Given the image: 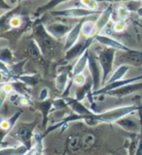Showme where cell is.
<instances>
[{"label": "cell", "instance_id": "cell-1", "mask_svg": "<svg viewBox=\"0 0 142 155\" xmlns=\"http://www.w3.org/2000/svg\"><path fill=\"white\" fill-rule=\"evenodd\" d=\"M31 38L37 43L44 56L50 54V52L56 48L57 44V39L50 34L42 22H38L34 26Z\"/></svg>", "mask_w": 142, "mask_h": 155}, {"label": "cell", "instance_id": "cell-2", "mask_svg": "<svg viewBox=\"0 0 142 155\" xmlns=\"http://www.w3.org/2000/svg\"><path fill=\"white\" fill-rule=\"evenodd\" d=\"M117 50L112 48L105 47L103 48L96 51V58L99 60L101 70H102V81L101 87L106 84L107 81L109 79V75L113 71V66L115 64V57Z\"/></svg>", "mask_w": 142, "mask_h": 155}, {"label": "cell", "instance_id": "cell-3", "mask_svg": "<svg viewBox=\"0 0 142 155\" xmlns=\"http://www.w3.org/2000/svg\"><path fill=\"white\" fill-rule=\"evenodd\" d=\"M115 63L119 65H129L130 67L142 66V51L130 50V51H118L116 53Z\"/></svg>", "mask_w": 142, "mask_h": 155}, {"label": "cell", "instance_id": "cell-4", "mask_svg": "<svg viewBox=\"0 0 142 155\" xmlns=\"http://www.w3.org/2000/svg\"><path fill=\"white\" fill-rule=\"evenodd\" d=\"M37 124V120L35 119L33 122H27V123H22L19 126L17 131H16V135L15 137L19 140V143L24 144L26 147L30 150L32 147V140L34 137V129L36 127Z\"/></svg>", "mask_w": 142, "mask_h": 155}, {"label": "cell", "instance_id": "cell-5", "mask_svg": "<svg viewBox=\"0 0 142 155\" xmlns=\"http://www.w3.org/2000/svg\"><path fill=\"white\" fill-rule=\"evenodd\" d=\"M101 12L99 11H92L87 8H69L60 11H51V14L55 17H61L67 18H84L94 15H99Z\"/></svg>", "mask_w": 142, "mask_h": 155}, {"label": "cell", "instance_id": "cell-6", "mask_svg": "<svg viewBox=\"0 0 142 155\" xmlns=\"http://www.w3.org/2000/svg\"><path fill=\"white\" fill-rule=\"evenodd\" d=\"M88 67H89L91 78L92 81V91H96L101 87L102 70L96 56H94V54H92V53H90L89 55Z\"/></svg>", "mask_w": 142, "mask_h": 155}, {"label": "cell", "instance_id": "cell-7", "mask_svg": "<svg viewBox=\"0 0 142 155\" xmlns=\"http://www.w3.org/2000/svg\"><path fill=\"white\" fill-rule=\"evenodd\" d=\"M92 42H94V38H86L85 41L75 44L71 48L65 51L64 59L66 61H72L75 58L80 57L84 53V51L90 48Z\"/></svg>", "mask_w": 142, "mask_h": 155}, {"label": "cell", "instance_id": "cell-8", "mask_svg": "<svg viewBox=\"0 0 142 155\" xmlns=\"http://www.w3.org/2000/svg\"><path fill=\"white\" fill-rule=\"evenodd\" d=\"M142 81V75L141 76H137V77H134V78H130V79H122V80H119V81H116L114 82H111V84H106L105 85L100 87L99 90L92 91V95L96 96V95L105 94L106 92H108L110 90L120 88V87L124 86L126 84H131V82H135V81Z\"/></svg>", "mask_w": 142, "mask_h": 155}, {"label": "cell", "instance_id": "cell-9", "mask_svg": "<svg viewBox=\"0 0 142 155\" xmlns=\"http://www.w3.org/2000/svg\"><path fill=\"white\" fill-rule=\"evenodd\" d=\"M142 90V81H135L131 82V84H126L124 86L120 87V88L110 90L108 92H106L105 95L112 96V97H117V98H122L129 94H133L136 91Z\"/></svg>", "mask_w": 142, "mask_h": 155}, {"label": "cell", "instance_id": "cell-10", "mask_svg": "<svg viewBox=\"0 0 142 155\" xmlns=\"http://www.w3.org/2000/svg\"><path fill=\"white\" fill-rule=\"evenodd\" d=\"M86 18H80V21L76 23L74 26L71 28V30L68 32L66 35L65 39V43H64V47H63V50L64 51H68L69 48H71L75 44L78 43V39L80 37V34L82 33V26L83 23H84Z\"/></svg>", "mask_w": 142, "mask_h": 155}, {"label": "cell", "instance_id": "cell-11", "mask_svg": "<svg viewBox=\"0 0 142 155\" xmlns=\"http://www.w3.org/2000/svg\"><path fill=\"white\" fill-rule=\"evenodd\" d=\"M95 40L96 42H99L101 46L115 48V50H117V51H130V50H131L130 48H128L126 45H124L123 43H121L120 41L116 40V39H114V38H111L110 36L96 34V35L95 36Z\"/></svg>", "mask_w": 142, "mask_h": 155}, {"label": "cell", "instance_id": "cell-12", "mask_svg": "<svg viewBox=\"0 0 142 155\" xmlns=\"http://www.w3.org/2000/svg\"><path fill=\"white\" fill-rule=\"evenodd\" d=\"M46 28L50 32V34H52L54 37L58 40V39L67 35L72 27L70 25H68V24H64L61 22H54V23L47 24Z\"/></svg>", "mask_w": 142, "mask_h": 155}, {"label": "cell", "instance_id": "cell-13", "mask_svg": "<svg viewBox=\"0 0 142 155\" xmlns=\"http://www.w3.org/2000/svg\"><path fill=\"white\" fill-rule=\"evenodd\" d=\"M115 123L130 133H140L141 124H139L135 119L130 117L129 115H126L121 119L117 120Z\"/></svg>", "mask_w": 142, "mask_h": 155}, {"label": "cell", "instance_id": "cell-14", "mask_svg": "<svg viewBox=\"0 0 142 155\" xmlns=\"http://www.w3.org/2000/svg\"><path fill=\"white\" fill-rule=\"evenodd\" d=\"M23 113V110H18L16 114H14L11 117L9 118H3L1 121V130H2V140H4L5 137L9 134V132H11L13 130V128L16 125L17 121L19 120V116L22 115V114Z\"/></svg>", "mask_w": 142, "mask_h": 155}, {"label": "cell", "instance_id": "cell-15", "mask_svg": "<svg viewBox=\"0 0 142 155\" xmlns=\"http://www.w3.org/2000/svg\"><path fill=\"white\" fill-rule=\"evenodd\" d=\"M65 100L67 102L68 107L76 114H79L82 116V115H89L92 114V113H95L94 110H90L85 105H83L81 103V101L77 100L76 98H67V97H65Z\"/></svg>", "mask_w": 142, "mask_h": 155}, {"label": "cell", "instance_id": "cell-16", "mask_svg": "<svg viewBox=\"0 0 142 155\" xmlns=\"http://www.w3.org/2000/svg\"><path fill=\"white\" fill-rule=\"evenodd\" d=\"M112 14H113V7H112L111 4L109 5V7H107L103 12H101L99 14V17L97 18V21H95L97 34H99L106 27V25L108 24L110 18L112 17Z\"/></svg>", "mask_w": 142, "mask_h": 155}, {"label": "cell", "instance_id": "cell-17", "mask_svg": "<svg viewBox=\"0 0 142 155\" xmlns=\"http://www.w3.org/2000/svg\"><path fill=\"white\" fill-rule=\"evenodd\" d=\"M89 55H90L89 50H86L84 51V53L78 58V60L75 63V65L73 67V70H72L73 76H76L78 74H82V73L85 71L86 67L88 66V62H89Z\"/></svg>", "mask_w": 142, "mask_h": 155}, {"label": "cell", "instance_id": "cell-18", "mask_svg": "<svg viewBox=\"0 0 142 155\" xmlns=\"http://www.w3.org/2000/svg\"><path fill=\"white\" fill-rule=\"evenodd\" d=\"M54 108V104H53V100H45V101H40L38 103V109L42 113L43 116V127L47 128V122H48V115L50 114V111Z\"/></svg>", "mask_w": 142, "mask_h": 155}, {"label": "cell", "instance_id": "cell-19", "mask_svg": "<svg viewBox=\"0 0 142 155\" xmlns=\"http://www.w3.org/2000/svg\"><path fill=\"white\" fill-rule=\"evenodd\" d=\"M70 1V0H50L48 3L42 5V6L38 7L36 12H35V16L36 17H39L41 16V15L45 14L46 12H51L53 9H55L56 7L60 6V5L65 3V2H68Z\"/></svg>", "mask_w": 142, "mask_h": 155}, {"label": "cell", "instance_id": "cell-20", "mask_svg": "<svg viewBox=\"0 0 142 155\" xmlns=\"http://www.w3.org/2000/svg\"><path fill=\"white\" fill-rule=\"evenodd\" d=\"M92 93V81H89L86 82L85 84H83L81 86H78V88L76 90V96L75 98L79 101L84 100L88 95H91Z\"/></svg>", "mask_w": 142, "mask_h": 155}, {"label": "cell", "instance_id": "cell-21", "mask_svg": "<svg viewBox=\"0 0 142 155\" xmlns=\"http://www.w3.org/2000/svg\"><path fill=\"white\" fill-rule=\"evenodd\" d=\"M130 66L129 65H119L118 68L113 72V74L111 75V77L108 79L106 84H111V82H114L116 81H119V80H122L123 78L125 77V75L128 73V71L130 70Z\"/></svg>", "mask_w": 142, "mask_h": 155}, {"label": "cell", "instance_id": "cell-22", "mask_svg": "<svg viewBox=\"0 0 142 155\" xmlns=\"http://www.w3.org/2000/svg\"><path fill=\"white\" fill-rule=\"evenodd\" d=\"M68 81H69V77H68V73L67 72H62L60 73L55 80V84H56V88L58 91H64L66 90L68 84Z\"/></svg>", "mask_w": 142, "mask_h": 155}, {"label": "cell", "instance_id": "cell-23", "mask_svg": "<svg viewBox=\"0 0 142 155\" xmlns=\"http://www.w3.org/2000/svg\"><path fill=\"white\" fill-rule=\"evenodd\" d=\"M82 33L86 38H95V36L97 34L95 22L85 19L82 26Z\"/></svg>", "mask_w": 142, "mask_h": 155}, {"label": "cell", "instance_id": "cell-24", "mask_svg": "<svg viewBox=\"0 0 142 155\" xmlns=\"http://www.w3.org/2000/svg\"><path fill=\"white\" fill-rule=\"evenodd\" d=\"M29 149L26 147L24 144L21 143L17 147H7V148H2L0 150V153L1 154H9V155H13V154H28Z\"/></svg>", "mask_w": 142, "mask_h": 155}, {"label": "cell", "instance_id": "cell-25", "mask_svg": "<svg viewBox=\"0 0 142 155\" xmlns=\"http://www.w3.org/2000/svg\"><path fill=\"white\" fill-rule=\"evenodd\" d=\"M27 61V59H24L23 61H21V62H18V63H13L10 66V69H11V72L13 74V77H14V80L16 79L18 80L19 77H21L23 73V66L26 64V62Z\"/></svg>", "mask_w": 142, "mask_h": 155}, {"label": "cell", "instance_id": "cell-26", "mask_svg": "<svg viewBox=\"0 0 142 155\" xmlns=\"http://www.w3.org/2000/svg\"><path fill=\"white\" fill-rule=\"evenodd\" d=\"M0 58H1V62L6 63V64H13V61L15 59L14 53L9 48H2L0 51Z\"/></svg>", "mask_w": 142, "mask_h": 155}, {"label": "cell", "instance_id": "cell-27", "mask_svg": "<svg viewBox=\"0 0 142 155\" xmlns=\"http://www.w3.org/2000/svg\"><path fill=\"white\" fill-rule=\"evenodd\" d=\"M19 81H23V84H26L27 86H34L36 85L39 82V77L35 75H22L21 77H19Z\"/></svg>", "mask_w": 142, "mask_h": 155}, {"label": "cell", "instance_id": "cell-28", "mask_svg": "<svg viewBox=\"0 0 142 155\" xmlns=\"http://www.w3.org/2000/svg\"><path fill=\"white\" fill-rule=\"evenodd\" d=\"M130 16V10L124 5H120L117 8V18L118 21H126Z\"/></svg>", "mask_w": 142, "mask_h": 155}, {"label": "cell", "instance_id": "cell-29", "mask_svg": "<svg viewBox=\"0 0 142 155\" xmlns=\"http://www.w3.org/2000/svg\"><path fill=\"white\" fill-rule=\"evenodd\" d=\"M81 4L85 8L92 11H99V1L97 0H80Z\"/></svg>", "mask_w": 142, "mask_h": 155}, {"label": "cell", "instance_id": "cell-30", "mask_svg": "<svg viewBox=\"0 0 142 155\" xmlns=\"http://www.w3.org/2000/svg\"><path fill=\"white\" fill-rule=\"evenodd\" d=\"M53 104H54V108L57 110H62V109L68 108L65 98H57V99L53 100Z\"/></svg>", "mask_w": 142, "mask_h": 155}, {"label": "cell", "instance_id": "cell-31", "mask_svg": "<svg viewBox=\"0 0 142 155\" xmlns=\"http://www.w3.org/2000/svg\"><path fill=\"white\" fill-rule=\"evenodd\" d=\"M72 81H73V84H74L75 85L81 86V85L86 84V82H87V79H86V77L83 75V73H82V74H78L76 76H73Z\"/></svg>", "mask_w": 142, "mask_h": 155}, {"label": "cell", "instance_id": "cell-32", "mask_svg": "<svg viewBox=\"0 0 142 155\" xmlns=\"http://www.w3.org/2000/svg\"><path fill=\"white\" fill-rule=\"evenodd\" d=\"M23 19L19 16H14L9 19V26L12 28H18L22 25Z\"/></svg>", "mask_w": 142, "mask_h": 155}, {"label": "cell", "instance_id": "cell-33", "mask_svg": "<svg viewBox=\"0 0 142 155\" xmlns=\"http://www.w3.org/2000/svg\"><path fill=\"white\" fill-rule=\"evenodd\" d=\"M126 28V21H117L114 23V26H113V29L115 30V32H118V33L125 31Z\"/></svg>", "mask_w": 142, "mask_h": 155}, {"label": "cell", "instance_id": "cell-34", "mask_svg": "<svg viewBox=\"0 0 142 155\" xmlns=\"http://www.w3.org/2000/svg\"><path fill=\"white\" fill-rule=\"evenodd\" d=\"M49 93H50V91H49V88H47V87H43V88H41L40 92H39V95H38L39 101L47 100L49 97Z\"/></svg>", "mask_w": 142, "mask_h": 155}, {"label": "cell", "instance_id": "cell-35", "mask_svg": "<svg viewBox=\"0 0 142 155\" xmlns=\"http://www.w3.org/2000/svg\"><path fill=\"white\" fill-rule=\"evenodd\" d=\"M99 2H109V3H118V2H133L139 0H97Z\"/></svg>", "mask_w": 142, "mask_h": 155}, {"label": "cell", "instance_id": "cell-36", "mask_svg": "<svg viewBox=\"0 0 142 155\" xmlns=\"http://www.w3.org/2000/svg\"><path fill=\"white\" fill-rule=\"evenodd\" d=\"M140 1H141V2H142V0H140Z\"/></svg>", "mask_w": 142, "mask_h": 155}]
</instances>
